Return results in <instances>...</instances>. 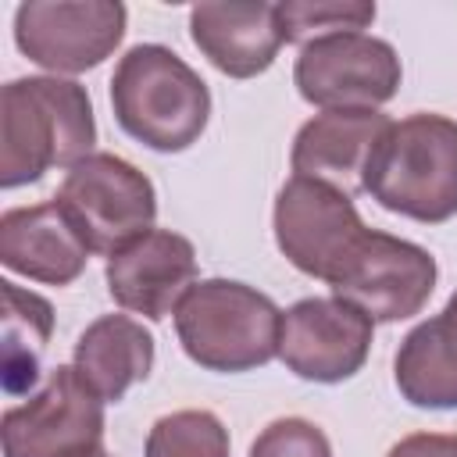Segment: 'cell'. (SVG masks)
Segmentation results:
<instances>
[{
	"instance_id": "cell-1",
	"label": "cell",
	"mask_w": 457,
	"mask_h": 457,
	"mask_svg": "<svg viewBox=\"0 0 457 457\" xmlns=\"http://www.w3.org/2000/svg\"><path fill=\"white\" fill-rule=\"evenodd\" d=\"M96 118L86 86L61 75L11 79L0 93V186L39 182L96 154Z\"/></svg>"
},
{
	"instance_id": "cell-2",
	"label": "cell",
	"mask_w": 457,
	"mask_h": 457,
	"mask_svg": "<svg viewBox=\"0 0 457 457\" xmlns=\"http://www.w3.org/2000/svg\"><path fill=\"white\" fill-rule=\"evenodd\" d=\"M111 111L121 132L146 150L182 154L211 121V89L175 50L139 43L114 64Z\"/></svg>"
},
{
	"instance_id": "cell-3",
	"label": "cell",
	"mask_w": 457,
	"mask_h": 457,
	"mask_svg": "<svg viewBox=\"0 0 457 457\" xmlns=\"http://www.w3.org/2000/svg\"><path fill=\"white\" fill-rule=\"evenodd\" d=\"M364 193L400 218L450 221L457 214V121L436 111L393 121L368 161Z\"/></svg>"
},
{
	"instance_id": "cell-4",
	"label": "cell",
	"mask_w": 457,
	"mask_h": 457,
	"mask_svg": "<svg viewBox=\"0 0 457 457\" xmlns=\"http://www.w3.org/2000/svg\"><path fill=\"white\" fill-rule=\"evenodd\" d=\"M282 311L236 278H196L175 307V336L193 364L218 375L264 368L278 357Z\"/></svg>"
},
{
	"instance_id": "cell-5",
	"label": "cell",
	"mask_w": 457,
	"mask_h": 457,
	"mask_svg": "<svg viewBox=\"0 0 457 457\" xmlns=\"http://www.w3.org/2000/svg\"><path fill=\"white\" fill-rule=\"evenodd\" d=\"M54 200L68 211L86 246L104 257H114L157 221L154 182L132 161L104 150L68 168Z\"/></svg>"
},
{
	"instance_id": "cell-6",
	"label": "cell",
	"mask_w": 457,
	"mask_h": 457,
	"mask_svg": "<svg viewBox=\"0 0 457 457\" xmlns=\"http://www.w3.org/2000/svg\"><path fill=\"white\" fill-rule=\"evenodd\" d=\"M296 93L318 111H378L403 82L393 43L371 32H336L300 50Z\"/></svg>"
},
{
	"instance_id": "cell-7",
	"label": "cell",
	"mask_w": 457,
	"mask_h": 457,
	"mask_svg": "<svg viewBox=\"0 0 457 457\" xmlns=\"http://www.w3.org/2000/svg\"><path fill=\"white\" fill-rule=\"evenodd\" d=\"M271 225L282 257L296 271L321 282H332L339 275V268L368 232L350 193L300 175H293L278 189Z\"/></svg>"
},
{
	"instance_id": "cell-8",
	"label": "cell",
	"mask_w": 457,
	"mask_h": 457,
	"mask_svg": "<svg viewBox=\"0 0 457 457\" xmlns=\"http://www.w3.org/2000/svg\"><path fill=\"white\" fill-rule=\"evenodd\" d=\"M118 0H29L14 11V46L54 75L100 68L125 39Z\"/></svg>"
},
{
	"instance_id": "cell-9",
	"label": "cell",
	"mask_w": 457,
	"mask_h": 457,
	"mask_svg": "<svg viewBox=\"0 0 457 457\" xmlns=\"http://www.w3.org/2000/svg\"><path fill=\"white\" fill-rule=\"evenodd\" d=\"M4 457H86L104 446V400L71 364H57L39 393L7 407Z\"/></svg>"
},
{
	"instance_id": "cell-10",
	"label": "cell",
	"mask_w": 457,
	"mask_h": 457,
	"mask_svg": "<svg viewBox=\"0 0 457 457\" xmlns=\"http://www.w3.org/2000/svg\"><path fill=\"white\" fill-rule=\"evenodd\" d=\"M436 278L439 268L425 246L368 228L328 289L371 321L389 325L421 314L436 289Z\"/></svg>"
},
{
	"instance_id": "cell-11",
	"label": "cell",
	"mask_w": 457,
	"mask_h": 457,
	"mask_svg": "<svg viewBox=\"0 0 457 457\" xmlns=\"http://www.w3.org/2000/svg\"><path fill=\"white\" fill-rule=\"evenodd\" d=\"M375 321L339 296H307L282 311L278 361L303 382L353 378L371 353Z\"/></svg>"
},
{
	"instance_id": "cell-12",
	"label": "cell",
	"mask_w": 457,
	"mask_h": 457,
	"mask_svg": "<svg viewBox=\"0 0 457 457\" xmlns=\"http://www.w3.org/2000/svg\"><path fill=\"white\" fill-rule=\"evenodd\" d=\"M111 300L129 311L143 314L146 321H161L175 314L179 300L196 282V246L171 228H150L104 268Z\"/></svg>"
},
{
	"instance_id": "cell-13",
	"label": "cell",
	"mask_w": 457,
	"mask_h": 457,
	"mask_svg": "<svg viewBox=\"0 0 457 457\" xmlns=\"http://www.w3.org/2000/svg\"><path fill=\"white\" fill-rule=\"evenodd\" d=\"M393 118L382 111H321L300 125L289 168L300 179L328 182L343 193H364V171L389 132Z\"/></svg>"
},
{
	"instance_id": "cell-14",
	"label": "cell",
	"mask_w": 457,
	"mask_h": 457,
	"mask_svg": "<svg viewBox=\"0 0 457 457\" xmlns=\"http://www.w3.org/2000/svg\"><path fill=\"white\" fill-rule=\"evenodd\" d=\"M89 253L93 250L57 200L0 214V264L29 282L71 286L86 271Z\"/></svg>"
},
{
	"instance_id": "cell-15",
	"label": "cell",
	"mask_w": 457,
	"mask_h": 457,
	"mask_svg": "<svg viewBox=\"0 0 457 457\" xmlns=\"http://www.w3.org/2000/svg\"><path fill=\"white\" fill-rule=\"evenodd\" d=\"M189 36L193 46L228 79L264 75L286 43L275 4H236V0L196 4L189 11Z\"/></svg>"
},
{
	"instance_id": "cell-16",
	"label": "cell",
	"mask_w": 457,
	"mask_h": 457,
	"mask_svg": "<svg viewBox=\"0 0 457 457\" xmlns=\"http://www.w3.org/2000/svg\"><path fill=\"white\" fill-rule=\"evenodd\" d=\"M393 382L411 407L457 411V293L403 336L393 357Z\"/></svg>"
},
{
	"instance_id": "cell-17",
	"label": "cell",
	"mask_w": 457,
	"mask_h": 457,
	"mask_svg": "<svg viewBox=\"0 0 457 457\" xmlns=\"http://www.w3.org/2000/svg\"><path fill=\"white\" fill-rule=\"evenodd\" d=\"M71 368L104 400L118 403L154 368V336L129 314H104L75 339Z\"/></svg>"
},
{
	"instance_id": "cell-18",
	"label": "cell",
	"mask_w": 457,
	"mask_h": 457,
	"mask_svg": "<svg viewBox=\"0 0 457 457\" xmlns=\"http://www.w3.org/2000/svg\"><path fill=\"white\" fill-rule=\"evenodd\" d=\"M4 293V389L11 396L32 389L43 371V353L54 332V307L32 289L14 286L11 278L0 282Z\"/></svg>"
},
{
	"instance_id": "cell-19",
	"label": "cell",
	"mask_w": 457,
	"mask_h": 457,
	"mask_svg": "<svg viewBox=\"0 0 457 457\" xmlns=\"http://www.w3.org/2000/svg\"><path fill=\"white\" fill-rule=\"evenodd\" d=\"M278 29L286 43L300 50L314 39L336 32H364L375 21V4L368 0H282L275 4Z\"/></svg>"
},
{
	"instance_id": "cell-20",
	"label": "cell",
	"mask_w": 457,
	"mask_h": 457,
	"mask_svg": "<svg viewBox=\"0 0 457 457\" xmlns=\"http://www.w3.org/2000/svg\"><path fill=\"white\" fill-rule=\"evenodd\" d=\"M228 428L211 411H171L154 421L143 457H228Z\"/></svg>"
},
{
	"instance_id": "cell-21",
	"label": "cell",
	"mask_w": 457,
	"mask_h": 457,
	"mask_svg": "<svg viewBox=\"0 0 457 457\" xmlns=\"http://www.w3.org/2000/svg\"><path fill=\"white\" fill-rule=\"evenodd\" d=\"M250 457H332V443L307 418H275L250 443Z\"/></svg>"
},
{
	"instance_id": "cell-22",
	"label": "cell",
	"mask_w": 457,
	"mask_h": 457,
	"mask_svg": "<svg viewBox=\"0 0 457 457\" xmlns=\"http://www.w3.org/2000/svg\"><path fill=\"white\" fill-rule=\"evenodd\" d=\"M386 457H457V436L446 432H414L389 446Z\"/></svg>"
},
{
	"instance_id": "cell-23",
	"label": "cell",
	"mask_w": 457,
	"mask_h": 457,
	"mask_svg": "<svg viewBox=\"0 0 457 457\" xmlns=\"http://www.w3.org/2000/svg\"><path fill=\"white\" fill-rule=\"evenodd\" d=\"M86 457H111V453H107V450L100 446V450H93V453H86Z\"/></svg>"
}]
</instances>
